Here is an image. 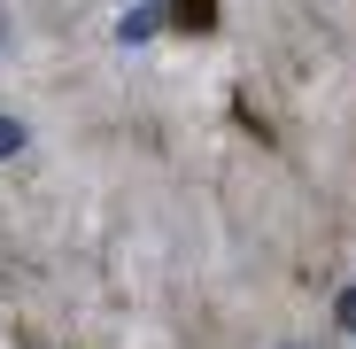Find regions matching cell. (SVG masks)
<instances>
[{
	"instance_id": "obj_4",
	"label": "cell",
	"mask_w": 356,
	"mask_h": 349,
	"mask_svg": "<svg viewBox=\"0 0 356 349\" xmlns=\"http://www.w3.org/2000/svg\"><path fill=\"white\" fill-rule=\"evenodd\" d=\"M0 47H8V16H0Z\"/></svg>"
},
{
	"instance_id": "obj_5",
	"label": "cell",
	"mask_w": 356,
	"mask_h": 349,
	"mask_svg": "<svg viewBox=\"0 0 356 349\" xmlns=\"http://www.w3.org/2000/svg\"><path fill=\"white\" fill-rule=\"evenodd\" d=\"M24 349H39V341H24Z\"/></svg>"
},
{
	"instance_id": "obj_1",
	"label": "cell",
	"mask_w": 356,
	"mask_h": 349,
	"mask_svg": "<svg viewBox=\"0 0 356 349\" xmlns=\"http://www.w3.org/2000/svg\"><path fill=\"white\" fill-rule=\"evenodd\" d=\"M170 24L178 31H209L217 24V0H170Z\"/></svg>"
},
{
	"instance_id": "obj_2",
	"label": "cell",
	"mask_w": 356,
	"mask_h": 349,
	"mask_svg": "<svg viewBox=\"0 0 356 349\" xmlns=\"http://www.w3.org/2000/svg\"><path fill=\"white\" fill-rule=\"evenodd\" d=\"M16 148H24V125H16L8 109H0V155H16Z\"/></svg>"
},
{
	"instance_id": "obj_3",
	"label": "cell",
	"mask_w": 356,
	"mask_h": 349,
	"mask_svg": "<svg viewBox=\"0 0 356 349\" xmlns=\"http://www.w3.org/2000/svg\"><path fill=\"white\" fill-rule=\"evenodd\" d=\"M341 318H348V326H356V287H348V295H341Z\"/></svg>"
}]
</instances>
